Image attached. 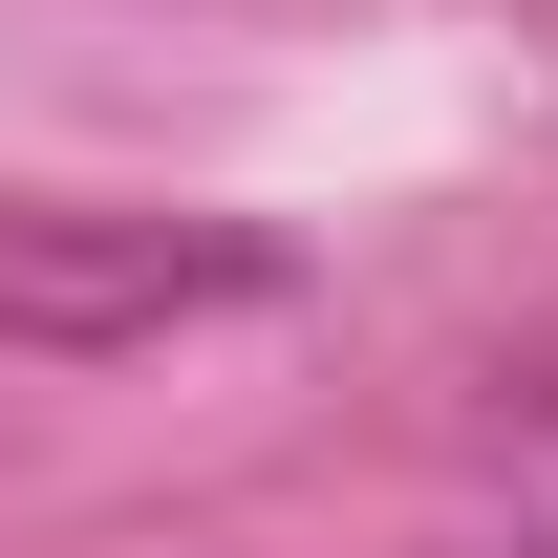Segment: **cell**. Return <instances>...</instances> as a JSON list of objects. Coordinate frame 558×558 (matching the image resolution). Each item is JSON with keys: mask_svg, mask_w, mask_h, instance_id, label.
<instances>
[{"mask_svg": "<svg viewBox=\"0 0 558 558\" xmlns=\"http://www.w3.org/2000/svg\"><path fill=\"white\" fill-rule=\"evenodd\" d=\"M279 236L258 215H0V344L22 365H130L172 344V323H236V301H279Z\"/></svg>", "mask_w": 558, "mask_h": 558, "instance_id": "1", "label": "cell"}]
</instances>
